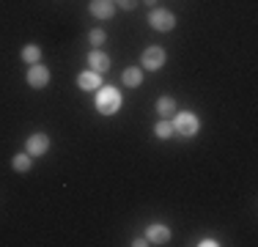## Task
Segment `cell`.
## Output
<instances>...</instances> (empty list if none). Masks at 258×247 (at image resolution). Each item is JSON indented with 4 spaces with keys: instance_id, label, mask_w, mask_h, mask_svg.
<instances>
[{
    "instance_id": "8",
    "label": "cell",
    "mask_w": 258,
    "mask_h": 247,
    "mask_svg": "<svg viewBox=\"0 0 258 247\" xmlns=\"http://www.w3.org/2000/svg\"><path fill=\"white\" fill-rule=\"evenodd\" d=\"M88 11H91V17H96V20H113L115 6H113V0H91Z\"/></svg>"
},
{
    "instance_id": "12",
    "label": "cell",
    "mask_w": 258,
    "mask_h": 247,
    "mask_svg": "<svg viewBox=\"0 0 258 247\" xmlns=\"http://www.w3.org/2000/svg\"><path fill=\"white\" fill-rule=\"evenodd\" d=\"M157 113L162 115V118H170V115L176 113V99L173 96H159L157 99Z\"/></svg>"
},
{
    "instance_id": "9",
    "label": "cell",
    "mask_w": 258,
    "mask_h": 247,
    "mask_svg": "<svg viewBox=\"0 0 258 247\" xmlns=\"http://www.w3.org/2000/svg\"><path fill=\"white\" fill-rule=\"evenodd\" d=\"M88 66L94 72H99V74L107 72L110 69V55L102 52V49H91V52H88Z\"/></svg>"
},
{
    "instance_id": "13",
    "label": "cell",
    "mask_w": 258,
    "mask_h": 247,
    "mask_svg": "<svg viewBox=\"0 0 258 247\" xmlns=\"http://www.w3.org/2000/svg\"><path fill=\"white\" fill-rule=\"evenodd\" d=\"M154 135H157L159 140H170V138L176 135V129H173V121L162 118V121H159L157 127H154Z\"/></svg>"
},
{
    "instance_id": "4",
    "label": "cell",
    "mask_w": 258,
    "mask_h": 247,
    "mask_svg": "<svg viewBox=\"0 0 258 247\" xmlns=\"http://www.w3.org/2000/svg\"><path fill=\"white\" fill-rule=\"evenodd\" d=\"M165 49L162 47H146L143 49V55H140V64H143V69H149V72H157V69H162L165 66Z\"/></svg>"
},
{
    "instance_id": "20",
    "label": "cell",
    "mask_w": 258,
    "mask_h": 247,
    "mask_svg": "<svg viewBox=\"0 0 258 247\" xmlns=\"http://www.w3.org/2000/svg\"><path fill=\"white\" fill-rule=\"evenodd\" d=\"M143 3H146V6H151V9H154V6H157V0H143Z\"/></svg>"
},
{
    "instance_id": "6",
    "label": "cell",
    "mask_w": 258,
    "mask_h": 247,
    "mask_svg": "<svg viewBox=\"0 0 258 247\" xmlns=\"http://www.w3.org/2000/svg\"><path fill=\"white\" fill-rule=\"evenodd\" d=\"M25 151L30 157H44V154L50 151V138H47L44 132H33L25 143Z\"/></svg>"
},
{
    "instance_id": "3",
    "label": "cell",
    "mask_w": 258,
    "mask_h": 247,
    "mask_svg": "<svg viewBox=\"0 0 258 247\" xmlns=\"http://www.w3.org/2000/svg\"><path fill=\"white\" fill-rule=\"evenodd\" d=\"M173 129L179 135H184V138H192V135H198L201 121H198V115H192V113H179L173 121Z\"/></svg>"
},
{
    "instance_id": "10",
    "label": "cell",
    "mask_w": 258,
    "mask_h": 247,
    "mask_svg": "<svg viewBox=\"0 0 258 247\" xmlns=\"http://www.w3.org/2000/svg\"><path fill=\"white\" fill-rule=\"evenodd\" d=\"M77 85L83 91H96L102 85V77H99V72H83L77 77Z\"/></svg>"
},
{
    "instance_id": "17",
    "label": "cell",
    "mask_w": 258,
    "mask_h": 247,
    "mask_svg": "<svg viewBox=\"0 0 258 247\" xmlns=\"http://www.w3.org/2000/svg\"><path fill=\"white\" fill-rule=\"evenodd\" d=\"M113 6H118V9H124V11H132L135 6H138V0H113Z\"/></svg>"
},
{
    "instance_id": "14",
    "label": "cell",
    "mask_w": 258,
    "mask_h": 247,
    "mask_svg": "<svg viewBox=\"0 0 258 247\" xmlns=\"http://www.w3.org/2000/svg\"><path fill=\"white\" fill-rule=\"evenodd\" d=\"M30 159H33V157H30L28 151L25 154H17V157L11 159V168H14L17 173H28L30 170Z\"/></svg>"
},
{
    "instance_id": "16",
    "label": "cell",
    "mask_w": 258,
    "mask_h": 247,
    "mask_svg": "<svg viewBox=\"0 0 258 247\" xmlns=\"http://www.w3.org/2000/svg\"><path fill=\"white\" fill-rule=\"evenodd\" d=\"M88 41H91V44H94L96 49H99L104 41H107V33H104L102 28H94V30H88Z\"/></svg>"
},
{
    "instance_id": "7",
    "label": "cell",
    "mask_w": 258,
    "mask_h": 247,
    "mask_svg": "<svg viewBox=\"0 0 258 247\" xmlns=\"http://www.w3.org/2000/svg\"><path fill=\"white\" fill-rule=\"evenodd\" d=\"M146 239H149V244H168L170 242V228L154 222V225L146 228Z\"/></svg>"
},
{
    "instance_id": "5",
    "label": "cell",
    "mask_w": 258,
    "mask_h": 247,
    "mask_svg": "<svg viewBox=\"0 0 258 247\" xmlns=\"http://www.w3.org/2000/svg\"><path fill=\"white\" fill-rule=\"evenodd\" d=\"M28 85H30V88H47V85H50V69H47L41 60H39V64H30Z\"/></svg>"
},
{
    "instance_id": "15",
    "label": "cell",
    "mask_w": 258,
    "mask_h": 247,
    "mask_svg": "<svg viewBox=\"0 0 258 247\" xmlns=\"http://www.w3.org/2000/svg\"><path fill=\"white\" fill-rule=\"evenodd\" d=\"M22 60H25V64H39L41 60V47H36V44L22 47Z\"/></svg>"
},
{
    "instance_id": "2",
    "label": "cell",
    "mask_w": 258,
    "mask_h": 247,
    "mask_svg": "<svg viewBox=\"0 0 258 247\" xmlns=\"http://www.w3.org/2000/svg\"><path fill=\"white\" fill-rule=\"evenodd\" d=\"M149 22H151V28H154V30L168 33V30L176 28V14H173V11H168V9H151Z\"/></svg>"
},
{
    "instance_id": "11",
    "label": "cell",
    "mask_w": 258,
    "mask_h": 247,
    "mask_svg": "<svg viewBox=\"0 0 258 247\" xmlns=\"http://www.w3.org/2000/svg\"><path fill=\"white\" fill-rule=\"evenodd\" d=\"M121 80H124L126 88H138V85L143 83V72H140L138 66H129V69H124V74H121Z\"/></svg>"
},
{
    "instance_id": "19",
    "label": "cell",
    "mask_w": 258,
    "mask_h": 247,
    "mask_svg": "<svg viewBox=\"0 0 258 247\" xmlns=\"http://www.w3.org/2000/svg\"><path fill=\"white\" fill-rule=\"evenodd\" d=\"M132 244H135V247H146V244H149V239H135Z\"/></svg>"
},
{
    "instance_id": "1",
    "label": "cell",
    "mask_w": 258,
    "mask_h": 247,
    "mask_svg": "<svg viewBox=\"0 0 258 247\" xmlns=\"http://www.w3.org/2000/svg\"><path fill=\"white\" fill-rule=\"evenodd\" d=\"M118 107H121L118 88H113V85H99V94H96V110H99L102 115H113V113H118Z\"/></svg>"
},
{
    "instance_id": "18",
    "label": "cell",
    "mask_w": 258,
    "mask_h": 247,
    "mask_svg": "<svg viewBox=\"0 0 258 247\" xmlns=\"http://www.w3.org/2000/svg\"><path fill=\"white\" fill-rule=\"evenodd\" d=\"M198 244H201V247H217L220 242H217V239H212V236H206V239H201Z\"/></svg>"
}]
</instances>
